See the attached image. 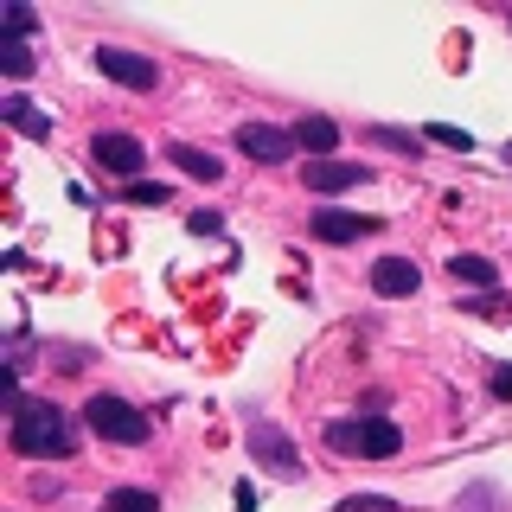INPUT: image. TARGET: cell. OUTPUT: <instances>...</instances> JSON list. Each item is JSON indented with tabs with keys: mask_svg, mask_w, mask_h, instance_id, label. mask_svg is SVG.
I'll list each match as a JSON object with an SVG mask.
<instances>
[{
	"mask_svg": "<svg viewBox=\"0 0 512 512\" xmlns=\"http://www.w3.org/2000/svg\"><path fill=\"white\" fill-rule=\"evenodd\" d=\"M13 448L20 455H71L77 436H71V423H64V410L58 404H45V397H26L20 410H13Z\"/></svg>",
	"mask_w": 512,
	"mask_h": 512,
	"instance_id": "6da1fadb",
	"label": "cell"
},
{
	"mask_svg": "<svg viewBox=\"0 0 512 512\" xmlns=\"http://www.w3.org/2000/svg\"><path fill=\"white\" fill-rule=\"evenodd\" d=\"M84 423H90V436H103V442H116V448H141L148 442V410H135L128 397L116 391H96L90 404H84Z\"/></svg>",
	"mask_w": 512,
	"mask_h": 512,
	"instance_id": "7a4b0ae2",
	"label": "cell"
},
{
	"mask_svg": "<svg viewBox=\"0 0 512 512\" xmlns=\"http://www.w3.org/2000/svg\"><path fill=\"white\" fill-rule=\"evenodd\" d=\"M96 71H103L109 84H122V90H154L160 84V64L128 52V45H96Z\"/></svg>",
	"mask_w": 512,
	"mask_h": 512,
	"instance_id": "3957f363",
	"label": "cell"
},
{
	"mask_svg": "<svg viewBox=\"0 0 512 512\" xmlns=\"http://www.w3.org/2000/svg\"><path fill=\"white\" fill-rule=\"evenodd\" d=\"M90 160H96L103 173H116V180L135 186V173L148 167V148H141L135 135H122V128H109V135H96V141H90Z\"/></svg>",
	"mask_w": 512,
	"mask_h": 512,
	"instance_id": "277c9868",
	"label": "cell"
},
{
	"mask_svg": "<svg viewBox=\"0 0 512 512\" xmlns=\"http://www.w3.org/2000/svg\"><path fill=\"white\" fill-rule=\"evenodd\" d=\"M244 442H250V455H256V461H263V468H269V474H282V480H295V474H301V455H295V442H288V436H282V429H276V423H269V416H256V423H250V436H244Z\"/></svg>",
	"mask_w": 512,
	"mask_h": 512,
	"instance_id": "5b68a950",
	"label": "cell"
},
{
	"mask_svg": "<svg viewBox=\"0 0 512 512\" xmlns=\"http://www.w3.org/2000/svg\"><path fill=\"white\" fill-rule=\"evenodd\" d=\"M237 148H244L256 167H282V160H295V135H288V128H269V122H244L237 128Z\"/></svg>",
	"mask_w": 512,
	"mask_h": 512,
	"instance_id": "8992f818",
	"label": "cell"
},
{
	"mask_svg": "<svg viewBox=\"0 0 512 512\" xmlns=\"http://www.w3.org/2000/svg\"><path fill=\"white\" fill-rule=\"evenodd\" d=\"M416 288H423V269H416L410 256H378L372 263V295L404 301V295H416Z\"/></svg>",
	"mask_w": 512,
	"mask_h": 512,
	"instance_id": "52a82bcc",
	"label": "cell"
},
{
	"mask_svg": "<svg viewBox=\"0 0 512 512\" xmlns=\"http://www.w3.org/2000/svg\"><path fill=\"white\" fill-rule=\"evenodd\" d=\"M301 180H308V192H352V186H365V167H359V160L327 154V160H308Z\"/></svg>",
	"mask_w": 512,
	"mask_h": 512,
	"instance_id": "ba28073f",
	"label": "cell"
},
{
	"mask_svg": "<svg viewBox=\"0 0 512 512\" xmlns=\"http://www.w3.org/2000/svg\"><path fill=\"white\" fill-rule=\"evenodd\" d=\"M378 218H359V212H333V205H320L314 212V237L320 244H359V237H372Z\"/></svg>",
	"mask_w": 512,
	"mask_h": 512,
	"instance_id": "9c48e42d",
	"label": "cell"
},
{
	"mask_svg": "<svg viewBox=\"0 0 512 512\" xmlns=\"http://www.w3.org/2000/svg\"><path fill=\"white\" fill-rule=\"evenodd\" d=\"M397 448H404V429L391 416H359V455L365 461H391Z\"/></svg>",
	"mask_w": 512,
	"mask_h": 512,
	"instance_id": "30bf717a",
	"label": "cell"
},
{
	"mask_svg": "<svg viewBox=\"0 0 512 512\" xmlns=\"http://www.w3.org/2000/svg\"><path fill=\"white\" fill-rule=\"evenodd\" d=\"M288 135H295V148H308V160H327L333 148H340V128H333L327 116H301Z\"/></svg>",
	"mask_w": 512,
	"mask_h": 512,
	"instance_id": "8fae6325",
	"label": "cell"
},
{
	"mask_svg": "<svg viewBox=\"0 0 512 512\" xmlns=\"http://www.w3.org/2000/svg\"><path fill=\"white\" fill-rule=\"evenodd\" d=\"M0 116L20 128V135H32V141H52V116H45V109H32L26 96H7V103H0Z\"/></svg>",
	"mask_w": 512,
	"mask_h": 512,
	"instance_id": "7c38bea8",
	"label": "cell"
},
{
	"mask_svg": "<svg viewBox=\"0 0 512 512\" xmlns=\"http://www.w3.org/2000/svg\"><path fill=\"white\" fill-rule=\"evenodd\" d=\"M167 154H173V167H186L192 180H205V186H218V180H224V160H218V154H205V148H186V141H173Z\"/></svg>",
	"mask_w": 512,
	"mask_h": 512,
	"instance_id": "4fadbf2b",
	"label": "cell"
},
{
	"mask_svg": "<svg viewBox=\"0 0 512 512\" xmlns=\"http://www.w3.org/2000/svg\"><path fill=\"white\" fill-rule=\"evenodd\" d=\"M448 276L468 282V288H480V295H493V288H500V269H493L487 256H448Z\"/></svg>",
	"mask_w": 512,
	"mask_h": 512,
	"instance_id": "5bb4252c",
	"label": "cell"
},
{
	"mask_svg": "<svg viewBox=\"0 0 512 512\" xmlns=\"http://www.w3.org/2000/svg\"><path fill=\"white\" fill-rule=\"evenodd\" d=\"M103 512H160V500H154L148 487H116V493L103 500Z\"/></svg>",
	"mask_w": 512,
	"mask_h": 512,
	"instance_id": "9a60e30c",
	"label": "cell"
},
{
	"mask_svg": "<svg viewBox=\"0 0 512 512\" xmlns=\"http://www.w3.org/2000/svg\"><path fill=\"white\" fill-rule=\"evenodd\" d=\"M365 141H372V148H397V154H423V141L416 135H404V128H365Z\"/></svg>",
	"mask_w": 512,
	"mask_h": 512,
	"instance_id": "2e32d148",
	"label": "cell"
},
{
	"mask_svg": "<svg viewBox=\"0 0 512 512\" xmlns=\"http://www.w3.org/2000/svg\"><path fill=\"white\" fill-rule=\"evenodd\" d=\"M0 71H7V77H26V71H32L26 39H7V45H0Z\"/></svg>",
	"mask_w": 512,
	"mask_h": 512,
	"instance_id": "e0dca14e",
	"label": "cell"
},
{
	"mask_svg": "<svg viewBox=\"0 0 512 512\" xmlns=\"http://www.w3.org/2000/svg\"><path fill=\"white\" fill-rule=\"evenodd\" d=\"M327 448L333 455H359V423H327Z\"/></svg>",
	"mask_w": 512,
	"mask_h": 512,
	"instance_id": "ac0fdd59",
	"label": "cell"
},
{
	"mask_svg": "<svg viewBox=\"0 0 512 512\" xmlns=\"http://www.w3.org/2000/svg\"><path fill=\"white\" fill-rule=\"evenodd\" d=\"M128 199H135V205H173V186H160V180H135V186H128Z\"/></svg>",
	"mask_w": 512,
	"mask_h": 512,
	"instance_id": "d6986e66",
	"label": "cell"
},
{
	"mask_svg": "<svg viewBox=\"0 0 512 512\" xmlns=\"http://www.w3.org/2000/svg\"><path fill=\"white\" fill-rule=\"evenodd\" d=\"M429 141H442V148H461V154H468V148H474V141H468V135H461V128H448V122H436V128H429Z\"/></svg>",
	"mask_w": 512,
	"mask_h": 512,
	"instance_id": "ffe728a7",
	"label": "cell"
},
{
	"mask_svg": "<svg viewBox=\"0 0 512 512\" xmlns=\"http://www.w3.org/2000/svg\"><path fill=\"white\" fill-rule=\"evenodd\" d=\"M340 512H397V506L384 500V493H359V500H346Z\"/></svg>",
	"mask_w": 512,
	"mask_h": 512,
	"instance_id": "44dd1931",
	"label": "cell"
},
{
	"mask_svg": "<svg viewBox=\"0 0 512 512\" xmlns=\"http://www.w3.org/2000/svg\"><path fill=\"white\" fill-rule=\"evenodd\" d=\"M7 39H26V32H32V7H20V0H13V7H7Z\"/></svg>",
	"mask_w": 512,
	"mask_h": 512,
	"instance_id": "7402d4cb",
	"label": "cell"
},
{
	"mask_svg": "<svg viewBox=\"0 0 512 512\" xmlns=\"http://www.w3.org/2000/svg\"><path fill=\"white\" fill-rule=\"evenodd\" d=\"M493 397H506V404H512V365H506V372H493Z\"/></svg>",
	"mask_w": 512,
	"mask_h": 512,
	"instance_id": "603a6c76",
	"label": "cell"
}]
</instances>
